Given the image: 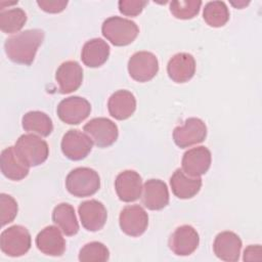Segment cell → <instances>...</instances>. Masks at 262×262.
<instances>
[{
    "label": "cell",
    "mask_w": 262,
    "mask_h": 262,
    "mask_svg": "<svg viewBox=\"0 0 262 262\" xmlns=\"http://www.w3.org/2000/svg\"><path fill=\"white\" fill-rule=\"evenodd\" d=\"M211 151L206 146H196L184 152L182 158V170L191 177H200L211 166Z\"/></svg>",
    "instance_id": "14"
},
{
    "label": "cell",
    "mask_w": 262,
    "mask_h": 262,
    "mask_svg": "<svg viewBox=\"0 0 262 262\" xmlns=\"http://www.w3.org/2000/svg\"><path fill=\"white\" fill-rule=\"evenodd\" d=\"M261 246L251 245L246 248L244 252V261H260L261 260Z\"/></svg>",
    "instance_id": "34"
},
{
    "label": "cell",
    "mask_w": 262,
    "mask_h": 262,
    "mask_svg": "<svg viewBox=\"0 0 262 262\" xmlns=\"http://www.w3.org/2000/svg\"><path fill=\"white\" fill-rule=\"evenodd\" d=\"M142 180L140 175L133 170L121 172L115 180V188L119 199L125 203L138 200L142 192Z\"/></svg>",
    "instance_id": "13"
},
{
    "label": "cell",
    "mask_w": 262,
    "mask_h": 262,
    "mask_svg": "<svg viewBox=\"0 0 262 262\" xmlns=\"http://www.w3.org/2000/svg\"><path fill=\"white\" fill-rule=\"evenodd\" d=\"M119 223L122 231L127 235L139 236L147 228L148 215L138 205L126 206L120 213Z\"/></svg>",
    "instance_id": "11"
},
{
    "label": "cell",
    "mask_w": 262,
    "mask_h": 262,
    "mask_svg": "<svg viewBox=\"0 0 262 262\" xmlns=\"http://www.w3.org/2000/svg\"><path fill=\"white\" fill-rule=\"evenodd\" d=\"M200 243L199 233L190 225H181L175 229L169 239V248L178 256L192 254Z\"/></svg>",
    "instance_id": "12"
},
{
    "label": "cell",
    "mask_w": 262,
    "mask_h": 262,
    "mask_svg": "<svg viewBox=\"0 0 262 262\" xmlns=\"http://www.w3.org/2000/svg\"><path fill=\"white\" fill-rule=\"evenodd\" d=\"M44 36L42 30L31 29L8 38L4 44L7 57L16 63L32 64L36 52L44 40Z\"/></svg>",
    "instance_id": "1"
},
{
    "label": "cell",
    "mask_w": 262,
    "mask_h": 262,
    "mask_svg": "<svg viewBox=\"0 0 262 262\" xmlns=\"http://www.w3.org/2000/svg\"><path fill=\"white\" fill-rule=\"evenodd\" d=\"M110 56L108 44L100 38H94L87 41L81 52L83 63L89 68H98L102 66Z\"/></svg>",
    "instance_id": "24"
},
{
    "label": "cell",
    "mask_w": 262,
    "mask_h": 262,
    "mask_svg": "<svg viewBox=\"0 0 262 262\" xmlns=\"http://www.w3.org/2000/svg\"><path fill=\"white\" fill-rule=\"evenodd\" d=\"M38 6L49 13L61 12L68 5V1L64 0H39L37 1Z\"/></svg>",
    "instance_id": "33"
},
{
    "label": "cell",
    "mask_w": 262,
    "mask_h": 262,
    "mask_svg": "<svg viewBox=\"0 0 262 262\" xmlns=\"http://www.w3.org/2000/svg\"><path fill=\"white\" fill-rule=\"evenodd\" d=\"M1 172L2 174L14 181L24 179L29 174V166L18 157L14 146H8L1 152Z\"/></svg>",
    "instance_id": "21"
},
{
    "label": "cell",
    "mask_w": 262,
    "mask_h": 262,
    "mask_svg": "<svg viewBox=\"0 0 262 262\" xmlns=\"http://www.w3.org/2000/svg\"><path fill=\"white\" fill-rule=\"evenodd\" d=\"M66 187L74 196H90L99 189L100 178L95 170L87 167H79L68 174Z\"/></svg>",
    "instance_id": "2"
},
{
    "label": "cell",
    "mask_w": 262,
    "mask_h": 262,
    "mask_svg": "<svg viewBox=\"0 0 262 262\" xmlns=\"http://www.w3.org/2000/svg\"><path fill=\"white\" fill-rule=\"evenodd\" d=\"M101 32L115 46H126L136 39L139 29L131 19L120 16H111L103 21Z\"/></svg>",
    "instance_id": "3"
},
{
    "label": "cell",
    "mask_w": 262,
    "mask_h": 262,
    "mask_svg": "<svg viewBox=\"0 0 262 262\" xmlns=\"http://www.w3.org/2000/svg\"><path fill=\"white\" fill-rule=\"evenodd\" d=\"M110 115L117 120L130 118L136 110V99L128 90H118L111 95L107 101Z\"/></svg>",
    "instance_id": "22"
},
{
    "label": "cell",
    "mask_w": 262,
    "mask_h": 262,
    "mask_svg": "<svg viewBox=\"0 0 262 262\" xmlns=\"http://www.w3.org/2000/svg\"><path fill=\"white\" fill-rule=\"evenodd\" d=\"M14 148L18 157L29 167H36L43 164L49 155L47 142L35 134H23L19 136Z\"/></svg>",
    "instance_id": "4"
},
{
    "label": "cell",
    "mask_w": 262,
    "mask_h": 262,
    "mask_svg": "<svg viewBox=\"0 0 262 262\" xmlns=\"http://www.w3.org/2000/svg\"><path fill=\"white\" fill-rule=\"evenodd\" d=\"M90 102L80 96H70L62 99L56 108L58 118L70 125H78L90 115Z\"/></svg>",
    "instance_id": "10"
},
{
    "label": "cell",
    "mask_w": 262,
    "mask_h": 262,
    "mask_svg": "<svg viewBox=\"0 0 262 262\" xmlns=\"http://www.w3.org/2000/svg\"><path fill=\"white\" fill-rule=\"evenodd\" d=\"M206 136L207 126L199 118H188L182 126H177L173 131V140L180 148L201 143Z\"/></svg>",
    "instance_id": "7"
},
{
    "label": "cell",
    "mask_w": 262,
    "mask_h": 262,
    "mask_svg": "<svg viewBox=\"0 0 262 262\" xmlns=\"http://www.w3.org/2000/svg\"><path fill=\"white\" fill-rule=\"evenodd\" d=\"M1 251L10 257H19L31 248V234L21 225H12L4 229L0 235Z\"/></svg>",
    "instance_id": "5"
},
{
    "label": "cell",
    "mask_w": 262,
    "mask_h": 262,
    "mask_svg": "<svg viewBox=\"0 0 262 262\" xmlns=\"http://www.w3.org/2000/svg\"><path fill=\"white\" fill-rule=\"evenodd\" d=\"M55 79L58 83V91L67 94L76 91L83 81V70L79 62L68 60L62 62L56 70Z\"/></svg>",
    "instance_id": "16"
},
{
    "label": "cell",
    "mask_w": 262,
    "mask_h": 262,
    "mask_svg": "<svg viewBox=\"0 0 262 262\" xmlns=\"http://www.w3.org/2000/svg\"><path fill=\"white\" fill-rule=\"evenodd\" d=\"M146 4L147 1L144 0H120L118 3L120 12L127 16L138 15Z\"/></svg>",
    "instance_id": "32"
},
{
    "label": "cell",
    "mask_w": 262,
    "mask_h": 262,
    "mask_svg": "<svg viewBox=\"0 0 262 262\" xmlns=\"http://www.w3.org/2000/svg\"><path fill=\"white\" fill-rule=\"evenodd\" d=\"M23 128L43 137L48 136L53 130V124L48 115L40 111H31L24 115L21 119Z\"/></svg>",
    "instance_id": "26"
},
{
    "label": "cell",
    "mask_w": 262,
    "mask_h": 262,
    "mask_svg": "<svg viewBox=\"0 0 262 262\" xmlns=\"http://www.w3.org/2000/svg\"><path fill=\"white\" fill-rule=\"evenodd\" d=\"M203 17L213 28L223 27L229 19V10L223 1H210L205 5Z\"/></svg>",
    "instance_id": "27"
},
{
    "label": "cell",
    "mask_w": 262,
    "mask_h": 262,
    "mask_svg": "<svg viewBox=\"0 0 262 262\" xmlns=\"http://www.w3.org/2000/svg\"><path fill=\"white\" fill-rule=\"evenodd\" d=\"M159 71V61L156 55L148 51L135 52L128 61V72L137 82L151 80Z\"/></svg>",
    "instance_id": "8"
},
{
    "label": "cell",
    "mask_w": 262,
    "mask_h": 262,
    "mask_svg": "<svg viewBox=\"0 0 262 262\" xmlns=\"http://www.w3.org/2000/svg\"><path fill=\"white\" fill-rule=\"evenodd\" d=\"M142 204L148 210L164 209L169 204V191L167 184L160 179H149L142 187Z\"/></svg>",
    "instance_id": "17"
},
{
    "label": "cell",
    "mask_w": 262,
    "mask_h": 262,
    "mask_svg": "<svg viewBox=\"0 0 262 262\" xmlns=\"http://www.w3.org/2000/svg\"><path fill=\"white\" fill-rule=\"evenodd\" d=\"M201 5L200 0H175L170 2V11L176 18L190 19L199 13Z\"/></svg>",
    "instance_id": "30"
},
{
    "label": "cell",
    "mask_w": 262,
    "mask_h": 262,
    "mask_svg": "<svg viewBox=\"0 0 262 262\" xmlns=\"http://www.w3.org/2000/svg\"><path fill=\"white\" fill-rule=\"evenodd\" d=\"M170 185L173 193L179 199L193 198L202 187V179L200 177H191L177 169L170 178Z\"/></svg>",
    "instance_id": "23"
},
{
    "label": "cell",
    "mask_w": 262,
    "mask_h": 262,
    "mask_svg": "<svg viewBox=\"0 0 262 262\" xmlns=\"http://www.w3.org/2000/svg\"><path fill=\"white\" fill-rule=\"evenodd\" d=\"M78 212L83 227L88 231H98L106 222V209L101 202L96 200L83 202L80 204Z\"/></svg>",
    "instance_id": "15"
},
{
    "label": "cell",
    "mask_w": 262,
    "mask_h": 262,
    "mask_svg": "<svg viewBox=\"0 0 262 262\" xmlns=\"http://www.w3.org/2000/svg\"><path fill=\"white\" fill-rule=\"evenodd\" d=\"M52 221L68 236L75 235L79 231V223L75 214V209L68 203H61L54 207Z\"/></svg>",
    "instance_id": "25"
},
{
    "label": "cell",
    "mask_w": 262,
    "mask_h": 262,
    "mask_svg": "<svg viewBox=\"0 0 262 262\" xmlns=\"http://www.w3.org/2000/svg\"><path fill=\"white\" fill-rule=\"evenodd\" d=\"M242 241L239 236L232 231H222L215 237L213 250L215 255L227 262H235L239 259Z\"/></svg>",
    "instance_id": "20"
},
{
    "label": "cell",
    "mask_w": 262,
    "mask_h": 262,
    "mask_svg": "<svg viewBox=\"0 0 262 262\" xmlns=\"http://www.w3.org/2000/svg\"><path fill=\"white\" fill-rule=\"evenodd\" d=\"M17 203L9 194H0V220L1 225L4 226L14 220L17 215Z\"/></svg>",
    "instance_id": "31"
},
{
    "label": "cell",
    "mask_w": 262,
    "mask_h": 262,
    "mask_svg": "<svg viewBox=\"0 0 262 262\" xmlns=\"http://www.w3.org/2000/svg\"><path fill=\"white\" fill-rule=\"evenodd\" d=\"M83 130L98 147L111 146L119 135L117 125L107 118H94L83 127Z\"/></svg>",
    "instance_id": "6"
},
{
    "label": "cell",
    "mask_w": 262,
    "mask_h": 262,
    "mask_svg": "<svg viewBox=\"0 0 262 262\" xmlns=\"http://www.w3.org/2000/svg\"><path fill=\"white\" fill-rule=\"evenodd\" d=\"M169 78L176 83L189 81L195 73L194 57L186 52H179L173 55L167 64Z\"/></svg>",
    "instance_id": "19"
},
{
    "label": "cell",
    "mask_w": 262,
    "mask_h": 262,
    "mask_svg": "<svg viewBox=\"0 0 262 262\" xmlns=\"http://www.w3.org/2000/svg\"><path fill=\"white\" fill-rule=\"evenodd\" d=\"M93 145L92 139L77 129L69 130L61 139L62 154L72 161H80L88 156Z\"/></svg>",
    "instance_id": "9"
},
{
    "label": "cell",
    "mask_w": 262,
    "mask_h": 262,
    "mask_svg": "<svg viewBox=\"0 0 262 262\" xmlns=\"http://www.w3.org/2000/svg\"><path fill=\"white\" fill-rule=\"evenodd\" d=\"M108 258L110 252L107 248L99 242L86 244L79 253V260L82 262H104Z\"/></svg>",
    "instance_id": "29"
},
{
    "label": "cell",
    "mask_w": 262,
    "mask_h": 262,
    "mask_svg": "<svg viewBox=\"0 0 262 262\" xmlns=\"http://www.w3.org/2000/svg\"><path fill=\"white\" fill-rule=\"evenodd\" d=\"M27 21V14L21 8H10L0 11V28L6 34L18 32Z\"/></svg>",
    "instance_id": "28"
},
{
    "label": "cell",
    "mask_w": 262,
    "mask_h": 262,
    "mask_svg": "<svg viewBox=\"0 0 262 262\" xmlns=\"http://www.w3.org/2000/svg\"><path fill=\"white\" fill-rule=\"evenodd\" d=\"M36 246L43 254L53 257L61 256L66 251V241L58 227L50 225L36 236Z\"/></svg>",
    "instance_id": "18"
}]
</instances>
